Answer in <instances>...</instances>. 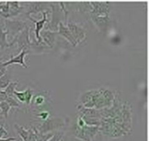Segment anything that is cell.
I'll use <instances>...</instances> for the list:
<instances>
[{"instance_id": "obj_20", "label": "cell", "mask_w": 149, "mask_h": 141, "mask_svg": "<svg viewBox=\"0 0 149 141\" xmlns=\"http://www.w3.org/2000/svg\"><path fill=\"white\" fill-rule=\"evenodd\" d=\"M10 107L9 106V104H7L6 101H2V102H0V109L1 111V114L4 116L5 118L8 117L9 111L10 110Z\"/></svg>"}, {"instance_id": "obj_9", "label": "cell", "mask_w": 149, "mask_h": 141, "mask_svg": "<svg viewBox=\"0 0 149 141\" xmlns=\"http://www.w3.org/2000/svg\"><path fill=\"white\" fill-rule=\"evenodd\" d=\"M58 32L57 33L59 34L60 36H62L63 38H64L65 40L68 41L73 46L75 47V46H77V45H78L77 41H76V39H74L73 35L71 34L69 29H68V27H67L65 25H64L62 22H61V23L58 24Z\"/></svg>"}, {"instance_id": "obj_4", "label": "cell", "mask_w": 149, "mask_h": 141, "mask_svg": "<svg viewBox=\"0 0 149 141\" xmlns=\"http://www.w3.org/2000/svg\"><path fill=\"white\" fill-rule=\"evenodd\" d=\"M63 124V122L61 119H49L45 120L42 126L39 127V130H37L41 134H47L62 127Z\"/></svg>"}, {"instance_id": "obj_30", "label": "cell", "mask_w": 149, "mask_h": 141, "mask_svg": "<svg viewBox=\"0 0 149 141\" xmlns=\"http://www.w3.org/2000/svg\"><path fill=\"white\" fill-rule=\"evenodd\" d=\"M16 138H1L0 141H15Z\"/></svg>"}, {"instance_id": "obj_7", "label": "cell", "mask_w": 149, "mask_h": 141, "mask_svg": "<svg viewBox=\"0 0 149 141\" xmlns=\"http://www.w3.org/2000/svg\"><path fill=\"white\" fill-rule=\"evenodd\" d=\"M42 14H43V17H42V19L41 20H34V19L32 18L30 15H29V19H30L33 23H35V36H36V41H37L38 43H42V38H41L40 36L41 30L43 29L45 24L47 22V12H42Z\"/></svg>"}, {"instance_id": "obj_1", "label": "cell", "mask_w": 149, "mask_h": 141, "mask_svg": "<svg viewBox=\"0 0 149 141\" xmlns=\"http://www.w3.org/2000/svg\"><path fill=\"white\" fill-rule=\"evenodd\" d=\"M80 105L85 109L100 110L110 108L115 101V94L107 88H101L83 93L80 97Z\"/></svg>"}, {"instance_id": "obj_21", "label": "cell", "mask_w": 149, "mask_h": 141, "mask_svg": "<svg viewBox=\"0 0 149 141\" xmlns=\"http://www.w3.org/2000/svg\"><path fill=\"white\" fill-rule=\"evenodd\" d=\"M25 92V96H26V101L25 103L27 104H29L31 102V100L33 96V91L31 88H27L24 91Z\"/></svg>"}, {"instance_id": "obj_5", "label": "cell", "mask_w": 149, "mask_h": 141, "mask_svg": "<svg viewBox=\"0 0 149 141\" xmlns=\"http://www.w3.org/2000/svg\"><path fill=\"white\" fill-rule=\"evenodd\" d=\"M66 26L69 29L71 34L76 39L78 44L81 43L87 37V31L85 30V29L83 28L81 26L77 25V23L69 22L68 23H67Z\"/></svg>"}, {"instance_id": "obj_23", "label": "cell", "mask_w": 149, "mask_h": 141, "mask_svg": "<svg viewBox=\"0 0 149 141\" xmlns=\"http://www.w3.org/2000/svg\"><path fill=\"white\" fill-rule=\"evenodd\" d=\"M64 133L63 132H57L56 133L52 135V137L47 141H62L63 138Z\"/></svg>"}, {"instance_id": "obj_25", "label": "cell", "mask_w": 149, "mask_h": 141, "mask_svg": "<svg viewBox=\"0 0 149 141\" xmlns=\"http://www.w3.org/2000/svg\"><path fill=\"white\" fill-rule=\"evenodd\" d=\"M33 102L36 105H41L45 102V98L42 96H37L33 99Z\"/></svg>"}, {"instance_id": "obj_27", "label": "cell", "mask_w": 149, "mask_h": 141, "mask_svg": "<svg viewBox=\"0 0 149 141\" xmlns=\"http://www.w3.org/2000/svg\"><path fill=\"white\" fill-rule=\"evenodd\" d=\"M8 135L9 134L8 133H7V131L2 127V126L0 127V139L2 138L3 137H7Z\"/></svg>"}, {"instance_id": "obj_13", "label": "cell", "mask_w": 149, "mask_h": 141, "mask_svg": "<svg viewBox=\"0 0 149 141\" xmlns=\"http://www.w3.org/2000/svg\"><path fill=\"white\" fill-rule=\"evenodd\" d=\"M15 128L23 141H29L31 134V130H26L24 127L19 126L18 124H15Z\"/></svg>"}, {"instance_id": "obj_22", "label": "cell", "mask_w": 149, "mask_h": 141, "mask_svg": "<svg viewBox=\"0 0 149 141\" xmlns=\"http://www.w3.org/2000/svg\"><path fill=\"white\" fill-rule=\"evenodd\" d=\"M5 101L9 104L10 108H17V107H20V104L17 102V101L15 99V97L8 96Z\"/></svg>"}, {"instance_id": "obj_15", "label": "cell", "mask_w": 149, "mask_h": 141, "mask_svg": "<svg viewBox=\"0 0 149 141\" xmlns=\"http://www.w3.org/2000/svg\"><path fill=\"white\" fill-rule=\"evenodd\" d=\"M9 8H10V17L16 16L20 11V4L18 1H9Z\"/></svg>"}, {"instance_id": "obj_8", "label": "cell", "mask_w": 149, "mask_h": 141, "mask_svg": "<svg viewBox=\"0 0 149 141\" xmlns=\"http://www.w3.org/2000/svg\"><path fill=\"white\" fill-rule=\"evenodd\" d=\"M29 28H25L22 32H20V34L16 36V39L14 41L15 42L17 41V45H18L19 51L22 50L23 49H27V48L29 47L31 45L30 41H29Z\"/></svg>"}, {"instance_id": "obj_28", "label": "cell", "mask_w": 149, "mask_h": 141, "mask_svg": "<svg viewBox=\"0 0 149 141\" xmlns=\"http://www.w3.org/2000/svg\"><path fill=\"white\" fill-rule=\"evenodd\" d=\"M7 95L5 94L4 91L1 90L0 91V102H2V101H5L6 99L7 98Z\"/></svg>"}, {"instance_id": "obj_3", "label": "cell", "mask_w": 149, "mask_h": 141, "mask_svg": "<svg viewBox=\"0 0 149 141\" xmlns=\"http://www.w3.org/2000/svg\"><path fill=\"white\" fill-rule=\"evenodd\" d=\"M90 5L91 16H109L111 12V6L108 2L92 1Z\"/></svg>"}, {"instance_id": "obj_29", "label": "cell", "mask_w": 149, "mask_h": 141, "mask_svg": "<svg viewBox=\"0 0 149 141\" xmlns=\"http://www.w3.org/2000/svg\"><path fill=\"white\" fill-rule=\"evenodd\" d=\"M7 73V68L2 65V62H0V77Z\"/></svg>"}, {"instance_id": "obj_2", "label": "cell", "mask_w": 149, "mask_h": 141, "mask_svg": "<svg viewBox=\"0 0 149 141\" xmlns=\"http://www.w3.org/2000/svg\"><path fill=\"white\" fill-rule=\"evenodd\" d=\"M99 127H100L98 126H90L87 124H85L82 127L76 125L74 129V135L82 141H92L98 133Z\"/></svg>"}, {"instance_id": "obj_12", "label": "cell", "mask_w": 149, "mask_h": 141, "mask_svg": "<svg viewBox=\"0 0 149 141\" xmlns=\"http://www.w3.org/2000/svg\"><path fill=\"white\" fill-rule=\"evenodd\" d=\"M91 19L97 28L104 31L108 27L109 23V16H91Z\"/></svg>"}, {"instance_id": "obj_11", "label": "cell", "mask_w": 149, "mask_h": 141, "mask_svg": "<svg viewBox=\"0 0 149 141\" xmlns=\"http://www.w3.org/2000/svg\"><path fill=\"white\" fill-rule=\"evenodd\" d=\"M56 32L51 31L50 30H45V31L40 33L42 41L45 42V44H47L49 47H52L55 44V41H56Z\"/></svg>"}, {"instance_id": "obj_6", "label": "cell", "mask_w": 149, "mask_h": 141, "mask_svg": "<svg viewBox=\"0 0 149 141\" xmlns=\"http://www.w3.org/2000/svg\"><path fill=\"white\" fill-rule=\"evenodd\" d=\"M6 28L8 33H11L13 36H17L18 33L26 28V23L22 21H15V20H6Z\"/></svg>"}, {"instance_id": "obj_18", "label": "cell", "mask_w": 149, "mask_h": 141, "mask_svg": "<svg viewBox=\"0 0 149 141\" xmlns=\"http://www.w3.org/2000/svg\"><path fill=\"white\" fill-rule=\"evenodd\" d=\"M0 15L7 18L10 17V8H9V1L6 4H0Z\"/></svg>"}, {"instance_id": "obj_32", "label": "cell", "mask_w": 149, "mask_h": 141, "mask_svg": "<svg viewBox=\"0 0 149 141\" xmlns=\"http://www.w3.org/2000/svg\"><path fill=\"white\" fill-rule=\"evenodd\" d=\"M0 91H1V90H0Z\"/></svg>"}, {"instance_id": "obj_10", "label": "cell", "mask_w": 149, "mask_h": 141, "mask_svg": "<svg viewBox=\"0 0 149 141\" xmlns=\"http://www.w3.org/2000/svg\"><path fill=\"white\" fill-rule=\"evenodd\" d=\"M28 53H29V51H27V49H22L21 52L17 56H15V57H12L11 59L7 61V62H2V65L6 67L7 65H13V64H18L24 68H28V65H26V62H25V56Z\"/></svg>"}, {"instance_id": "obj_17", "label": "cell", "mask_w": 149, "mask_h": 141, "mask_svg": "<svg viewBox=\"0 0 149 141\" xmlns=\"http://www.w3.org/2000/svg\"><path fill=\"white\" fill-rule=\"evenodd\" d=\"M17 84H18L17 81H16V82L10 83V84L7 85V88H6L4 91V92H5V94L7 95V96L15 97L14 95H13V93H14V91H15V88L17 85Z\"/></svg>"}, {"instance_id": "obj_26", "label": "cell", "mask_w": 149, "mask_h": 141, "mask_svg": "<svg viewBox=\"0 0 149 141\" xmlns=\"http://www.w3.org/2000/svg\"><path fill=\"white\" fill-rule=\"evenodd\" d=\"M49 116V112H47V111H42V112H41L40 114H39V117H40L43 121H45V120H48Z\"/></svg>"}, {"instance_id": "obj_19", "label": "cell", "mask_w": 149, "mask_h": 141, "mask_svg": "<svg viewBox=\"0 0 149 141\" xmlns=\"http://www.w3.org/2000/svg\"><path fill=\"white\" fill-rule=\"evenodd\" d=\"M10 76L7 72L3 76L0 77V90L5 89L7 85L10 84Z\"/></svg>"}, {"instance_id": "obj_31", "label": "cell", "mask_w": 149, "mask_h": 141, "mask_svg": "<svg viewBox=\"0 0 149 141\" xmlns=\"http://www.w3.org/2000/svg\"><path fill=\"white\" fill-rule=\"evenodd\" d=\"M1 3H2V2H0V4H1Z\"/></svg>"}, {"instance_id": "obj_24", "label": "cell", "mask_w": 149, "mask_h": 141, "mask_svg": "<svg viewBox=\"0 0 149 141\" xmlns=\"http://www.w3.org/2000/svg\"><path fill=\"white\" fill-rule=\"evenodd\" d=\"M13 95L15 97L19 100V101L22 103H25L26 101V96H25V92L24 91H15L13 93Z\"/></svg>"}, {"instance_id": "obj_14", "label": "cell", "mask_w": 149, "mask_h": 141, "mask_svg": "<svg viewBox=\"0 0 149 141\" xmlns=\"http://www.w3.org/2000/svg\"><path fill=\"white\" fill-rule=\"evenodd\" d=\"M8 31H3L1 29H0V48L1 49H4L5 48L10 47L13 44V42L11 43H9L7 41V36L8 34Z\"/></svg>"}, {"instance_id": "obj_16", "label": "cell", "mask_w": 149, "mask_h": 141, "mask_svg": "<svg viewBox=\"0 0 149 141\" xmlns=\"http://www.w3.org/2000/svg\"><path fill=\"white\" fill-rule=\"evenodd\" d=\"M35 133V141H47L52 136V133L41 134L36 128H33Z\"/></svg>"}]
</instances>
